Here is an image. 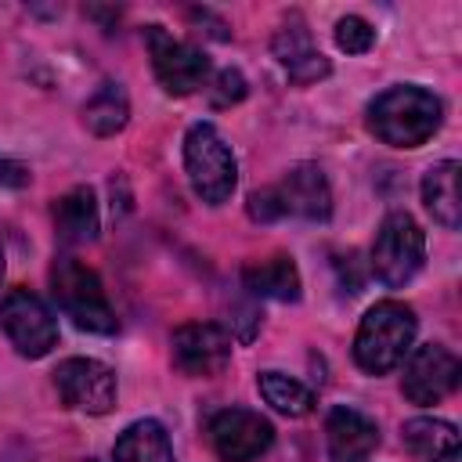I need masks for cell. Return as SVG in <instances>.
I'll return each mask as SVG.
<instances>
[{"mask_svg":"<svg viewBox=\"0 0 462 462\" xmlns=\"http://www.w3.org/2000/svg\"><path fill=\"white\" fill-rule=\"evenodd\" d=\"M426 260V235L411 213H386L372 242V271L383 285L401 289L408 285Z\"/></svg>","mask_w":462,"mask_h":462,"instance_id":"obj_5","label":"cell"},{"mask_svg":"<svg viewBox=\"0 0 462 462\" xmlns=\"http://www.w3.org/2000/svg\"><path fill=\"white\" fill-rule=\"evenodd\" d=\"M271 47H274L278 65L289 72L292 83H314V79H325L332 72L328 58L314 47L310 29H307V22L300 14H289L282 22V29L274 32V43Z\"/></svg>","mask_w":462,"mask_h":462,"instance_id":"obj_12","label":"cell"},{"mask_svg":"<svg viewBox=\"0 0 462 462\" xmlns=\"http://www.w3.org/2000/svg\"><path fill=\"white\" fill-rule=\"evenodd\" d=\"M325 437L332 462H365L379 448V426L354 408H332L325 419Z\"/></svg>","mask_w":462,"mask_h":462,"instance_id":"obj_14","label":"cell"},{"mask_svg":"<svg viewBox=\"0 0 462 462\" xmlns=\"http://www.w3.org/2000/svg\"><path fill=\"white\" fill-rule=\"evenodd\" d=\"M22 184H29V170L22 162L0 155V188H22Z\"/></svg>","mask_w":462,"mask_h":462,"instance_id":"obj_25","label":"cell"},{"mask_svg":"<svg viewBox=\"0 0 462 462\" xmlns=\"http://www.w3.org/2000/svg\"><path fill=\"white\" fill-rule=\"evenodd\" d=\"M336 43H339V51H346V54H365V51L375 43V29H372L365 18L346 14V18L336 22Z\"/></svg>","mask_w":462,"mask_h":462,"instance_id":"obj_22","label":"cell"},{"mask_svg":"<svg viewBox=\"0 0 462 462\" xmlns=\"http://www.w3.org/2000/svg\"><path fill=\"white\" fill-rule=\"evenodd\" d=\"M444 119V105L433 90L401 83L372 97L368 105V130L393 148H419L426 144Z\"/></svg>","mask_w":462,"mask_h":462,"instance_id":"obj_1","label":"cell"},{"mask_svg":"<svg viewBox=\"0 0 462 462\" xmlns=\"http://www.w3.org/2000/svg\"><path fill=\"white\" fill-rule=\"evenodd\" d=\"M411 339H415L411 307L401 300H383L361 318V328L354 336V361L365 372L383 375L404 361V354L411 350Z\"/></svg>","mask_w":462,"mask_h":462,"instance_id":"obj_2","label":"cell"},{"mask_svg":"<svg viewBox=\"0 0 462 462\" xmlns=\"http://www.w3.org/2000/svg\"><path fill=\"white\" fill-rule=\"evenodd\" d=\"M274 440L271 422L249 408H224L209 419V444L220 462H253Z\"/></svg>","mask_w":462,"mask_h":462,"instance_id":"obj_10","label":"cell"},{"mask_svg":"<svg viewBox=\"0 0 462 462\" xmlns=\"http://www.w3.org/2000/svg\"><path fill=\"white\" fill-rule=\"evenodd\" d=\"M278 191V202L285 213L292 217H303V220H325L332 213V191H328V180L325 173L314 166V162H300L285 173V180L274 188Z\"/></svg>","mask_w":462,"mask_h":462,"instance_id":"obj_13","label":"cell"},{"mask_svg":"<svg viewBox=\"0 0 462 462\" xmlns=\"http://www.w3.org/2000/svg\"><path fill=\"white\" fill-rule=\"evenodd\" d=\"M54 386L61 401L87 415H105L116 408V372L94 357H69L54 368Z\"/></svg>","mask_w":462,"mask_h":462,"instance_id":"obj_8","label":"cell"},{"mask_svg":"<svg viewBox=\"0 0 462 462\" xmlns=\"http://www.w3.org/2000/svg\"><path fill=\"white\" fill-rule=\"evenodd\" d=\"M249 217H253V220H278V217H285V209H282V202H278V191H274V188L253 191V195H249Z\"/></svg>","mask_w":462,"mask_h":462,"instance_id":"obj_24","label":"cell"},{"mask_svg":"<svg viewBox=\"0 0 462 462\" xmlns=\"http://www.w3.org/2000/svg\"><path fill=\"white\" fill-rule=\"evenodd\" d=\"M173 365L184 375H217L231 361V336L217 321H188L173 332Z\"/></svg>","mask_w":462,"mask_h":462,"instance_id":"obj_11","label":"cell"},{"mask_svg":"<svg viewBox=\"0 0 462 462\" xmlns=\"http://www.w3.org/2000/svg\"><path fill=\"white\" fill-rule=\"evenodd\" d=\"M245 90H249L245 87V76L238 69H224V72H217V79L209 87V101L217 108H227V105H238L245 97Z\"/></svg>","mask_w":462,"mask_h":462,"instance_id":"obj_23","label":"cell"},{"mask_svg":"<svg viewBox=\"0 0 462 462\" xmlns=\"http://www.w3.org/2000/svg\"><path fill=\"white\" fill-rule=\"evenodd\" d=\"M184 170L195 188V195L209 206H220L231 199L238 184V162L231 144L220 137L213 123H195L184 137Z\"/></svg>","mask_w":462,"mask_h":462,"instance_id":"obj_4","label":"cell"},{"mask_svg":"<svg viewBox=\"0 0 462 462\" xmlns=\"http://www.w3.org/2000/svg\"><path fill=\"white\" fill-rule=\"evenodd\" d=\"M458 386V357L440 343L411 346L404 357L401 390L411 404H437Z\"/></svg>","mask_w":462,"mask_h":462,"instance_id":"obj_9","label":"cell"},{"mask_svg":"<svg viewBox=\"0 0 462 462\" xmlns=\"http://www.w3.org/2000/svg\"><path fill=\"white\" fill-rule=\"evenodd\" d=\"M112 458L116 462H173V444H170V433L162 430V422L137 419L119 433Z\"/></svg>","mask_w":462,"mask_h":462,"instance_id":"obj_18","label":"cell"},{"mask_svg":"<svg viewBox=\"0 0 462 462\" xmlns=\"http://www.w3.org/2000/svg\"><path fill=\"white\" fill-rule=\"evenodd\" d=\"M242 282H245L249 292L267 296V300H282V303L300 300V271H296L292 256H282V253L267 256V260H256V263H245Z\"/></svg>","mask_w":462,"mask_h":462,"instance_id":"obj_17","label":"cell"},{"mask_svg":"<svg viewBox=\"0 0 462 462\" xmlns=\"http://www.w3.org/2000/svg\"><path fill=\"white\" fill-rule=\"evenodd\" d=\"M458 173H462V166H458L455 159H444V162L430 166L426 177H422V202H426V209L433 213L437 224H444V227H451V231H455L458 220H462Z\"/></svg>","mask_w":462,"mask_h":462,"instance_id":"obj_16","label":"cell"},{"mask_svg":"<svg viewBox=\"0 0 462 462\" xmlns=\"http://www.w3.org/2000/svg\"><path fill=\"white\" fill-rule=\"evenodd\" d=\"M51 292L58 300V307L87 332H97V336H112L119 328L116 321V310L101 289V278L79 263L76 256H58L54 267H51Z\"/></svg>","mask_w":462,"mask_h":462,"instance_id":"obj_3","label":"cell"},{"mask_svg":"<svg viewBox=\"0 0 462 462\" xmlns=\"http://www.w3.org/2000/svg\"><path fill=\"white\" fill-rule=\"evenodd\" d=\"M0 328L7 332L14 350L25 357H43L58 343L54 314L47 310V303L36 292H29L22 285H14L0 296Z\"/></svg>","mask_w":462,"mask_h":462,"instance_id":"obj_7","label":"cell"},{"mask_svg":"<svg viewBox=\"0 0 462 462\" xmlns=\"http://www.w3.org/2000/svg\"><path fill=\"white\" fill-rule=\"evenodd\" d=\"M130 119V101H126V90L119 83H101L90 101L83 105V123L97 134V137H108V134H119Z\"/></svg>","mask_w":462,"mask_h":462,"instance_id":"obj_20","label":"cell"},{"mask_svg":"<svg viewBox=\"0 0 462 462\" xmlns=\"http://www.w3.org/2000/svg\"><path fill=\"white\" fill-rule=\"evenodd\" d=\"M0 278H4V249H0Z\"/></svg>","mask_w":462,"mask_h":462,"instance_id":"obj_26","label":"cell"},{"mask_svg":"<svg viewBox=\"0 0 462 462\" xmlns=\"http://www.w3.org/2000/svg\"><path fill=\"white\" fill-rule=\"evenodd\" d=\"M144 43H148V54H152L155 79L162 83L166 94L184 97V94H195L199 87H206V79H209V58L195 43L177 40L162 25H148L144 29Z\"/></svg>","mask_w":462,"mask_h":462,"instance_id":"obj_6","label":"cell"},{"mask_svg":"<svg viewBox=\"0 0 462 462\" xmlns=\"http://www.w3.org/2000/svg\"><path fill=\"white\" fill-rule=\"evenodd\" d=\"M256 386H260L263 401H267L274 411L289 415V419H300V415H307V411L314 408V393H310L300 379H292V375H285V372H260V375H256Z\"/></svg>","mask_w":462,"mask_h":462,"instance_id":"obj_21","label":"cell"},{"mask_svg":"<svg viewBox=\"0 0 462 462\" xmlns=\"http://www.w3.org/2000/svg\"><path fill=\"white\" fill-rule=\"evenodd\" d=\"M54 231L65 245H79L97 235V202L90 188H72L54 202Z\"/></svg>","mask_w":462,"mask_h":462,"instance_id":"obj_19","label":"cell"},{"mask_svg":"<svg viewBox=\"0 0 462 462\" xmlns=\"http://www.w3.org/2000/svg\"><path fill=\"white\" fill-rule=\"evenodd\" d=\"M401 440L415 462H462L458 430L444 419H430V415L408 419L401 430Z\"/></svg>","mask_w":462,"mask_h":462,"instance_id":"obj_15","label":"cell"}]
</instances>
